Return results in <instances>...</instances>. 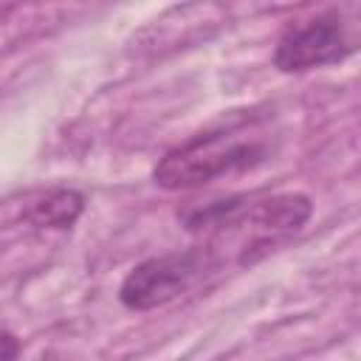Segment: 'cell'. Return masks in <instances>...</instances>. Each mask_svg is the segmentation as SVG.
Masks as SVG:
<instances>
[{
    "instance_id": "cell-3",
    "label": "cell",
    "mask_w": 361,
    "mask_h": 361,
    "mask_svg": "<svg viewBox=\"0 0 361 361\" xmlns=\"http://www.w3.org/2000/svg\"><path fill=\"white\" fill-rule=\"evenodd\" d=\"M350 51H353V42L347 37L341 17L327 11L290 25L274 48V65L285 73H302V71L333 65L344 59Z\"/></svg>"
},
{
    "instance_id": "cell-2",
    "label": "cell",
    "mask_w": 361,
    "mask_h": 361,
    "mask_svg": "<svg viewBox=\"0 0 361 361\" xmlns=\"http://www.w3.org/2000/svg\"><path fill=\"white\" fill-rule=\"evenodd\" d=\"M209 268V257L200 248L161 254L138 262L121 282L118 299L130 310L161 307L180 293H186Z\"/></svg>"
},
{
    "instance_id": "cell-1",
    "label": "cell",
    "mask_w": 361,
    "mask_h": 361,
    "mask_svg": "<svg viewBox=\"0 0 361 361\" xmlns=\"http://www.w3.org/2000/svg\"><path fill=\"white\" fill-rule=\"evenodd\" d=\"M265 155V147L240 133H206L175 149H169L152 169V178L161 189H195L212 183L223 175L257 166Z\"/></svg>"
},
{
    "instance_id": "cell-5",
    "label": "cell",
    "mask_w": 361,
    "mask_h": 361,
    "mask_svg": "<svg viewBox=\"0 0 361 361\" xmlns=\"http://www.w3.org/2000/svg\"><path fill=\"white\" fill-rule=\"evenodd\" d=\"M85 212V195L71 186H54L37 195L25 209L23 217L37 228H71L79 214Z\"/></svg>"
},
{
    "instance_id": "cell-4",
    "label": "cell",
    "mask_w": 361,
    "mask_h": 361,
    "mask_svg": "<svg viewBox=\"0 0 361 361\" xmlns=\"http://www.w3.org/2000/svg\"><path fill=\"white\" fill-rule=\"evenodd\" d=\"M313 212V203L302 192H288V195H274L262 200H245L243 212L231 226H248L254 234L265 240H276L282 234L299 231Z\"/></svg>"
},
{
    "instance_id": "cell-6",
    "label": "cell",
    "mask_w": 361,
    "mask_h": 361,
    "mask_svg": "<svg viewBox=\"0 0 361 361\" xmlns=\"http://www.w3.org/2000/svg\"><path fill=\"white\" fill-rule=\"evenodd\" d=\"M17 350H20L17 338L6 330V333H3V361H17Z\"/></svg>"
}]
</instances>
